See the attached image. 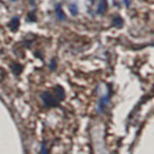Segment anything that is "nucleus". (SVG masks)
<instances>
[{
	"label": "nucleus",
	"instance_id": "1",
	"mask_svg": "<svg viewBox=\"0 0 154 154\" xmlns=\"http://www.w3.org/2000/svg\"><path fill=\"white\" fill-rule=\"evenodd\" d=\"M64 97V90L62 89L60 87H56L55 89V94L52 92H44L42 95V99L44 101V104L46 107H52V106H57L59 103V101H62Z\"/></svg>",
	"mask_w": 154,
	"mask_h": 154
},
{
	"label": "nucleus",
	"instance_id": "2",
	"mask_svg": "<svg viewBox=\"0 0 154 154\" xmlns=\"http://www.w3.org/2000/svg\"><path fill=\"white\" fill-rule=\"evenodd\" d=\"M108 9V4H107V0H101L100 4H99V7H97V13L102 14L107 11Z\"/></svg>",
	"mask_w": 154,
	"mask_h": 154
},
{
	"label": "nucleus",
	"instance_id": "3",
	"mask_svg": "<svg viewBox=\"0 0 154 154\" xmlns=\"http://www.w3.org/2000/svg\"><path fill=\"white\" fill-rule=\"evenodd\" d=\"M56 16H57V18H58L59 20L65 19V14H64V12H63V11H62L60 5H57V6H56Z\"/></svg>",
	"mask_w": 154,
	"mask_h": 154
},
{
	"label": "nucleus",
	"instance_id": "4",
	"mask_svg": "<svg viewBox=\"0 0 154 154\" xmlns=\"http://www.w3.org/2000/svg\"><path fill=\"white\" fill-rule=\"evenodd\" d=\"M9 26L11 27L12 31H16V30L18 28V26H19V18H13V19L11 20V23L9 24Z\"/></svg>",
	"mask_w": 154,
	"mask_h": 154
},
{
	"label": "nucleus",
	"instance_id": "5",
	"mask_svg": "<svg viewBox=\"0 0 154 154\" xmlns=\"http://www.w3.org/2000/svg\"><path fill=\"white\" fill-rule=\"evenodd\" d=\"M113 23H114V25L117 26V27H121V26H122V19H121L120 17H114Z\"/></svg>",
	"mask_w": 154,
	"mask_h": 154
},
{
	"label": "nucleus",
	"instance_id": "6",
	"mask_svg": "<svg viewBox=\"0 0 154 154\" xmlns=\"http://www.w3.org/2000/svg\"><path fill=\"white\" fill-rule=\"evenodd\" d=\"M70 11H71V13H72L74 16H77V13H78V9H77V5H76V4H72V5L70 6Z\"/></svg>",
	"mask_w": 154,
	"mask_h": 154
}]
</instances>
